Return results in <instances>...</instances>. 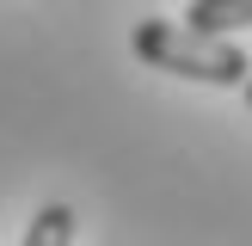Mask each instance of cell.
I'll return each instance as SVG.
<instances>
[{"label":"cell","mask_w":252,"mask_h":246,"mask_svg":"<svg viewBox=\"0 0 252 246\" xmlns=\"http://www.w3.org/2000/svg\"><path fill=\"white\" fill-rule=\"evenodd\" d=\"M246 105H252V74H246Z\"/></svg>","instance_id":"cell-4"},{"label":"cell","mask_w":252,"mask_h":246,"mask_svg":"<svg viewBox=\"0 0 252 246\" xmlns=\"http://www.w3.org/2000/svg\"><path fill=\"white\" fill-rule=\"evenodd\" d=\"M185 25H197V31H240V25H252V0H191Z\"/></svg>","instance_id":"cell-2"},{"label":"cell","mask_w":252,"mask_h":246,"mask_svg":"<svg viewBox=\"0 0 252 246\" xmlns=\"http://www.w3.org/2000/svg\"><path fill=\"white\" fill-rule=\"evenodd\" d=\"M25 240H31V246H43V240H74V209H68V203L37 209V221L25 228Z\"/></svg>","instance_id":"cell-3"},{"label":"cell","mask_w":252,"mask_h":246,"mask_svg":"<svg viewBox=\"0 0 252 246\" xmlns=\"http://www.w3.org/2000/svg\"><path fill=\"white\" fill-rule=\"evenodd\" d=\"M129 49L160 74L179 80H203V86H246L252 62L228 31H197V25H172V19H142L129 25Z\"/></svg>","instance_id":"cell-1"}]
</instances>
